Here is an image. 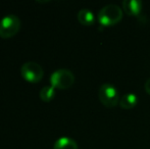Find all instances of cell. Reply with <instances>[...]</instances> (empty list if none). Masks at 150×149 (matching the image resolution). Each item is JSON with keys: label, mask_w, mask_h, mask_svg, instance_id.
<instances>
[{"label": "cell", "mask_w": 150, "mask_h": 149, "mask_svg": "<svg viewBox=\"0 0 150 149\" xmlns=\"http://www.w3.org/2000/svg\"><path fill=\"white\" fill-rule=\"evenodd\" d=\"M122 18V9L115 4H107L98 12V20L101 26L110 27L117 25Z\"/></svg>", "instance_id": "cell-1"}, {"label": "cell", "mask_w": 150, "mask_h": 149, "mask_svg": "<svg viewBox=\"0 0 150 149\" xmlns=\"http://www.w3.org/2000/svg\"><path fill=\"white\" fill-rule=\"evenodd\" d=\"M50 83L55 89L67 90L75 83V76L73 72L67 68H60L53 72L50 76Z\"/></svg>", "instance_id": "cell-2"}, {"label": "cell", "mask_w": 150, "mask_h": 149, "mask_svg": "<svg viewBox=\"0 0 150 149\" xmlns=\"http://www.w3.org/2000/svg\"><path fill=\"white\" fill-rule=\"evenodd\" d=\"M21 20L14 14H7L0 20V37L3 39L16 36L21 29Z\"/></svg>", "instance_id": "cell-3"}, {"label": "cell", "mask_w": 150, "mask_h": 149, "mask_svg": "<svg viewBox=\"0 0 150 149\" xmlns=\"http://www.w3.org/2000/svg\"><path fill=\"white\" fill-rule=\"evenodd\" d=\"M98 98L106 107H115L120 103V95L117 89L109 83H104L98 90Z\"/></svg>", "instance_id": "cell-4"}, {"label": "cell", "mask_w": 150, "mask_h": 149, "mask_svg": "<svg viewBox=\"0 0 150 149\" xmlns=\"http://www.w3.org/2000/svg\"><path fill=\"white\" fill-rule=\"evenodd\" d=\"M21 75L28 83L37 84L43 79L44 71L39 64L34 61L25 62L21 68Z\"/></svg>", "instance_id": "cell-5"}, {"label": "cell", "mask_w": 150, "mask_h": 149, "mask_svg": "<svg viewBox=\"0 0 150 149\" xmlns=\"http://www.w3.org/2000/svg\"><path fill=\"white\" fill-rule=\"evenodd\" d=\"M142 1L140 0H125L122 1V9L128 16H138L142 10Z\"/></svg>", "instance_id": "cell-6"}, {"label": "cell", "mask_w": 150, "mask_h": 149, "mask_svg": "<svg viewBox=\"0 0 150 149\" xmlns=\"http://www.w3.org/2000/svg\"><path fill=\"white\" fill-rule=\"evenodd\" d=\"M78 20L80 24L83 26H92L95 23V16L90 9L88 8H83L78 12Z\"/></svg>", "instance_id": "cell-7"}, {"label": "cell", "mask_w": 150, "mask_h": 149, "mask_svg": "<svg viewBox=\"0 0 150 149\" xmlns=\"http://www.w3.org/2000/svg\"><path fill=\"white\" fill-rule=\"evenodd\" d=\"M53 149H78V144L69 137H60L54 142Z\"/></svg>", "instance_id": "cell-8"}, {"label": "cell", "mask_w": 150, "mask_h": 149, "mask_svg": "<svg viewBox=\"0 0 150 149\" xmlns=\"http://www.w3.org/2000/svg\"><path fill=\"white\" fill-rule=\"evenodd\" d=\"M138 103V98H137L136 94L133 93H128L126 95H124L120 99V105L124 109H131L134 108Z\"/></svg>", "instance_id": "cell-9"}, {"label": "cell", "mask_w": 150, "mask_h": 149, "mask_svg": "<svg viewBox=\"0 0 150 149\" xmlns=\"http://www.w3.org/2000/svg\"><path fill=\"white\" fill-rule=\"evenodd\" d=\"M39 96L42 101L50 102L55 97V88H53L52 86H45L40 90Z\"/></svg>", "instance_id": "cell-10"}, {"label": "cell", "mask_w": 150, "mask_h": 149, "mask_svg": "<svg viewBox=\"0 0 150 149\" xmlns=\"http://www.w3.org/2000/svg\"><path fill=\"white\" fill-rule=\"evenodd\" d=\"M144 88H145V91L150 95V78L145 82V85H144Z\"/></svg>", "instance_id": "cell-11"}]
</instances>
